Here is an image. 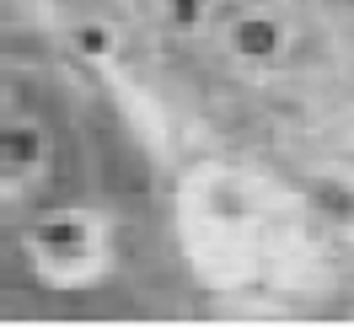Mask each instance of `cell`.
<instances>
[{
  "mask_svg": "<svg viewBox=\"0 0 354 327\" xmlns=\"http://www.w3.org/2000/svg\"><path fill=\"white\" fill-rule=\"evenodd\" d=\"M236 48H242V54H274V27L268 22H242L236 27Z\"/></svg>",
  "mask_w": 354,
  "mask_h": 327,
  "instance_id": "cell-2",
  "label": "cell"
},
{
  "mask_svg": "<svg viewBox=\"0 0 354 327\" xmlns=\"http://www.w3.org/2000/svg\"><path fill=\"white\" fill-rule=\"evenodd\" d=\"M97 145H102V177H108L113 194H145V167H140V156H134L113 129H97Z\"/></svg>",
  "mask_w": 354,
  "mask_h": 327,
  "instance_id": "cell-1",
  "label": "cell"
},
{
  "mask_svg": "<svg viewBox=\"0 0 354 327\" xmlns=\"http://www.w3.org/2000/svg\"><path fill=\"white\" fill-rule=\"evenodd\" d=\"M172 6H177V17H183V22L194 17V0H172Z\"/></svg>",
  "mask_w": 354,
  "mask_h": 327,
  "instance_id": "cell-3",
  "label": "cell"
}]
</instances>
